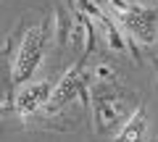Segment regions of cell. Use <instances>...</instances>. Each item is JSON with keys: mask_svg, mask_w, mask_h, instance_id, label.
I'll return each mask as SVG.
<instances>
[{"mask_svg": "<svg viewBox=\"0 0 158 142\" xmlns=\"http://www.w3.org/2000/svg\"><path fill=\"white\" fill-rule=\"evenodd\" d=\"M48 40H50V26H48V21L34 24L32 29H27L21 45H19L13 68H11V79H13L16 87H21V84H27V82L34 79L37 68L42 66V58H45Z\"/></svg>", "mask_w": 158, "mask_h": 142, "instance_id": "1", "label": "cell"}, {"mask_svg": "<svg viewBox=\"0 0 158 142\" xmlns=\"http://www.w3.org/2000/svg\"><path fill=\"white\" fill-rule=\"evenodd\" d=\"M148 134H150V119L145 108H137L129 116V121L121 126V132L113 137V142H148Z\"/></svg>", "mask_w": 158, "mask_h": 142, "instance_id": "5", "label": "cell"}, {"mask_svg": "<svg viewBox=\"0 0 158 142\" xmlns=\"http://www.w3.org/2000/svg\"><path fill=\"white\" fill-rule=\"evenodd\" d=\"M50 95H53V84L48 79H32L27 84H21L13 95V111L19 116H32L37 111L48 108L50 103Z\"/></svg>", "mask_w": 158, "mask_h": 142, "instance_id": "3", "label": "cell"}, {"mask_svg": "<svg viewBox=\"0 0 158 142\" xmlns=\"http://www.w3.org/2000/svg\"><path fill=\"white\" fill-rule=\"evenodd\" d=\"M79 92H82V74H79V68L71 66L66 71V74L58 79V84L53 87V95H50V103H48V113H56V111H61L63 105H69V103L74 100V97H79Z\"/></svg>", "mask_w": 158, "mask_h": 142, "instance_id": "4", "label": "cell"}, {"mask_svg": "<svg viewBox=\"0 0 158 142\" xmlns=\"http://www.w3.org/2000/svg\"><path fill=\"white\" fill-rule=\"evenodd\" d=\"M116 8V16L121 26L142 45H153L158 40V8L153 6H137V3H124V0H111Z\"/></svg>", "mask_w": 158, "mask_h": 142, "instance_id": "2", "label": "cell"}]
</instances>
